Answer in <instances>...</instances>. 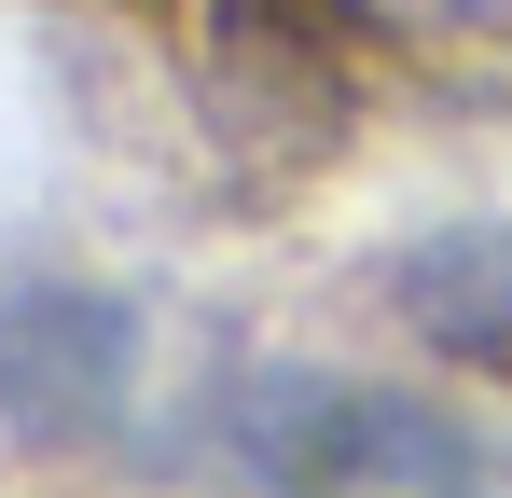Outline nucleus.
<instances>
[{"label":"nucleus","mask_w":512,"mask_h":498,"mask_svg":"<svg viewBox=\"0 0 512 498\" xmlns=\"http://www.w3.org/2000/svg\"><path fill=\"white\" fill-rule=\"evenodd\" d=\"M250 457L277 498H499L485 443L416 388H346V374H291L250 415Z\"/></svg>","instance_id":"1"},{"label":"nucleus","mask_w":512,"mask_h":498,"mask_svg":"<svg viewBox=\"0 0 512 498\" xmlns=\"http://www.w3.org/2000/svg\"><path fill=\"white\" fill-rule=\"evenodd\" d=\"M0 429L14 443H125L139 429V305L56 277V263H14L0 277Z\"/></svg>","instance_id":"2"},{"label":"nucleus","mask_w":512,"mask_h":498,"mask_svg":"<svg viewBox=\"0 0 512 498\" xmlns=\"http://www.w3.org/2000/svg\"><path fill=\"white\" fill-rule=\"evenodd\" d=\"M388 305L443 360H471V374L512 388V222H443V236L388 249Z\"/></svg>","instance_id":"3"},{"label":"nucleus","mask_w":512,"mask_h":498,"mask_svg":"<svg viewBox=\"0 0 512 498\" xmlns=\"http://www.w3.org/2000/svg\"><path fill=\"white\" fill-rule=\"evenodd\" d=\"M346 28H374L388 56H416L443 83H485L512 97V0H333Z\"/></svg>","instance_id":"4"}]
</instances>
